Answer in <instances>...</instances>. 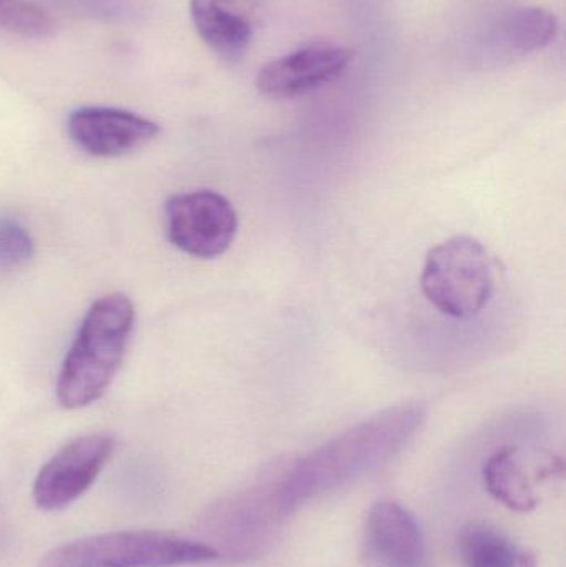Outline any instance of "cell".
<instances>
[{
    "label": "cell",
    "instance_id": "obj_10",
    "mask_svg": "<svg viewBox=\"0 0 566 567\" xmlns=\"http://www.w3.org/2000/svg\"><path fill=\"white\" fill-rule=\"evenodd\" d=\"M558 17L542 7H521L498 17L487 30L485 43L495 56L527 55L545 49L558 35Z\"/></svg>",
    "mask_w": 566,
    "mask_h": 567
},
{
    "label": "cell",
    "instance_id": "obj_14",
    "mask_svg": "<svg viewBox=\"0 0 566 567\" xmlns=\"http://www.w3.org/2000/svg\"><path fill=\"white\" fill-rule=\"evenodd\" d=\"M0 29L29 39H45L53 35L56 22L30 0H0Z\"/></svg>",
    "mask_w": 566,
    "mask_h": 567
},
{
    "label": "cell",
    "instance_id": "obj_12",
    "mask_svg": "<svg viewBox=\"0 0 566 567\" xmlns=\"http://www.w3.org/2000/svg\"><path fill=\"white\" fill-rule=\"evenodd\" d=\"M482 480L488 495L511 512L532 513L541 503L532 488L517 446L495 450L482 465Z\"/></svg>",
    "mask_w": 566,
    "mask_h": 567
},
{
    "label": "cell",
    "instance_id": "obj_8",
    "mask_svg": "<svg viewBox=\"0 0 566 567\" xmlns=\"http://www.w3.org/2000/svg\"><path fill=\"white\" fill-rule=\"evenodd\" d=\"M70 138L95 158H120L158 136L159 126L145 116L113 106H82L70 113Z\"/></svg>",
    "mask_w": 566,
    "mask_h": 567
},
{
    "label": "cell",
    "instance_id": "obj_3",
    "mask_svg": "<svg viewBox=\"0 0 566 567\" xmlns=\"http://www.w3.org/2000/svg\"><path fill=\"white\" fill-rule=\"evenodd\" d=\"M202 542L159 532H112L56 546L39 567H176L215 561Z\"/></svg>",
    "mask_w": 566,
    "mask_h": 567
},
{
    "label": "cell",
    "instance_id": "obj_5",
    "mask_svg": "<svg viewBox=\"0 0 566 567\" xmlns=\"http://www.w3.org/2000/svg\"><path fill=\"white\" fill-rule=\"evenodd\" d=\"M165 216L169 243L193 258L225 255L238 233L236 209L225 196L209 189L172 196Z\"/></svg>",
    "mask_w": 566,
    "mask_h": 567
},
{
    "label": "cell",
    "instance_id": "obj_2",
    "mask_svg": "<svg viewBox=\"0 0 566 567\" xmlns=\"http://www.w3.org/2000/svg\"><path fill=\"white\" fill-rule=\"evenodd\" d=\"M408 435L409 430L369 425L329 443L292 472L279 492V508L295 512L302 503L361 478L391 458Z\"/></svg>",
    "mask_w": 566,
    "mask_h": 567
},
{
    "label": "cell",
    "instance_id": "obj_4",
    "mask_svg": "<svg viewBox=\"0 0 566 567\" xmlns=\"http://www.w3.org/2000/svg\"><path fill=\"white\" fill-rule=\"evenodd\" d=\"M497 265L472 236H454L425 256L421 289L425 299L454 319H472L491 302Z\"/></svg>",
    "mask_w": 566,
    "mask_h": 567
},
{
    "label": "cell",
    "instance_id": "obj_9",
    "mask_svg": "<svg viewBox=\"0 0 566 567\" xmlns=\"http://www.w3.org/2000/svg\"><path fill=\"white\" fill-rule=\"evenodd\" d=\"M366 556L375 567H425V542L418 519L394 502H379L364 526Z\"/></svg>",
    "mask_w": 566,
    "mask_h": 567
},
{
    "label": "cell",
    "instance_id": "obj_7",
    "mask_svg": "<svg viewBox=\"0 0 566 567\" xmlns=\"http://www.w3.org/2000/svg\"><path fill=\"white\" fill-rule=\"evenodd\" d=\"M354 56V50L338 43H308L261 66L256 89L269 99H298L336 82Z\"/></svg>",
    "mask_w": 566,
    "mask_h": 567
},
{
    "label": "cell",
    "instance_id": "obj_15",
    "mask_svg": "<svg viewBox=\"0 0 566 567\" xmlns=\"http://www.w3.org/2000/svg\"><path fill=\"white\" fill-rule=\"evenodd\" d=\"M35 243L17 219L0 218V278L12 276L32 261Z\"/></svg>",
    "mask_w": 566,
    "mask_h": 567
},
{
    "label": "cell",
    "instance_id": "obj_6",
    "mask_svg": "<svg viewBox=\"0 0 566 567\" xmlns=\"http://www.w3.org/2000/svg\"><path fill=\"white\" fill-rule=\"evenodd\" d=\"M115 446V436L110 433H90L63 445L37 475L35 505L45 512L72 505L99 478Z\"/></svg>",
    "mask_w": 566,
    "mask_h": 567
},
{
    "label": "cell",
    "instance_id": "obj_13",
    "mask_svg": "<svg viewBox=\"0 0 566 567\" xmlns=\"http://www.w3.org/2000/svg\"><path fill=\"white\" fill-rule=\"evenodd\" d=\"M459 556L465 567H537L534 553L518 548L488 523L472 522L459 533Z\"/></svg>",
    "mask_w": 566,
    "mask_h": 567
},
{
    "label": "cell",
    "instance_id": "obj_1",
    "mask_svg": "<svg viewBox=\"0 0 566 567\" xmlns=\"http://www.w3.org/2000/svg\"><path fill=\"white\" fill-rule=\"evenodd\" d=\"M133 327L135 307L125 293H106L92 303L56 380L63 409H83L102 399L122 367Z\"/></svg>",
    "mask_w": 566,
    "mask_h": 567
},
{
    "label": "cell",
    "instance_id": "obj_11",
    "mask_svg": "<svg viewBox=\"0 0 566 567\" xmlns=\"http://www.w3.org/2000/svg\"><path fill=\"white\" fill-rule=\"evenodd\" d=\"M189 13L203 42L223 59L245 55L253 39V25L233 0H189Z\"/></svg>",
    "mask_w": 566,
    "mask_h": 567
}]
</instances>
